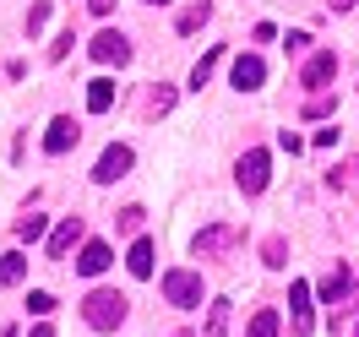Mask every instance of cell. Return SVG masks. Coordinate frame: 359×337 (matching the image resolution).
<instances>
[{"label":"cell","mask_w":359,"mask_h":337,"mask_svg":"<svg viewBox=\"0 0 359 337\" xmlns=\"http://www.w3.org/2000/svg\"><path fill=\"white\" fill-rule=\"evenodd\" d=\"M218 60H224V49H207L202 60H196V66H191V88H196V92L207 88V76H212V66H218Z\"/></svg>","instance_id":"e0dca14e"},{"label":"cell","mask_w":359,"mask_h":337,"mask_svg":"<svg viewBox=\"0 0 359 337\" xmlns=\"http://www.w3.org/2000/svg\"><path fill=\"white\" fill-rule=\"evenodd\" d=\"M39 234H44V212H27V218H17V240H27V245H33Z\"/></svg>","instance_id":"d6986e66"},{"label":"cell","mask_w":359,"mask_h":337,"mask_svg":"<svg viewBox=\"0 0 359 337\" xmlns=\"http://www.w3.org/2000/svg\"><path fill=\"white\" fill-rule=\"evenodd\" d=\"M142 218H147V212H142V207H126V212H120V218H114V228H126V234H136V228H142Z\"/></svg>","instance_id":"7402d4cb"},{"label":"cell","mask_w":359,"mask_h":337,"mask_svg":"<svg viewBox=\"0 0 359 337\" xmlns=\"http://www.w3.org/2000/svg\"><path fill=\"white\" fill-rule=\"evenodd\" d=\"M250 337H278V310H256V321H250Z\"/></svg>","instance_id":"ffe728a7"},{"label":"cell","mask_w":359,"mask_h":337,"mask_svg":"<svg viewBox=\"0 0 359 337\" xmlns=\"http://www.w3.org/2000/svg\"><path fill=\"white\" fill-rule=\"evenodd\" d=\"M267 153H262V147H250L245 158H240V169H234V180H240V191H245V196H262V191H267Z\"/></svg>","instance_id":"3957f363"},{"label":"cell","mask_w":359,"mask_h":337,"mask_svg":"<svg viewBox=\"0 0 359 337\" xmlns=\"http://www.w3.org/2000/svg\"><path fill=\"white\" fill-rule=\"evenodd\" d=\"M343 294H348V267H343V261H332V272L321 277V299H327V305H337Z\"/></svg>","instance_id":"4fadbf2b"},{"label":"cell","mask_w":359,"mask_h":337,"mask_svg":"<svg viewBox=\"0 0 359 337\" xmlns=\"http://www.w3.org/2000/svg\"><path fill=\"white\" fill-rule=\"evenodd\" d=\"M44 22H49V6H44V0H39V6L27 11V33H39V27H44Z\"/></svg>","instance_id":"484cf974"},{"label":"cell","mask_w":359,"mask_h":337,"mask_svg":"<svg viewBox=\"0 0 359 337\" xmlns=\"http://www.w3.org/2000/svg\"><path fill=\"white\" fill-rule=\"evenodd\" d=\"M348 6H354V0H332V11H348Z\"/></svg>","instance_id":"4dcf8cb0"},{"label":"cell","mask_w":359,"mask_h":337,"mask_svg":"<svg viewBox=\"0 0 359 337\" xmlns=\"http://www.w3.org/2000/svg\"><path fill=\"white\" fill-rule=\"evenodd\" d=\"M234 245H240V228H234V223H212V228L196 234V256H202V261H218V256L234 250Z\"/></svg>","instance_id":"277c9868"},{"label":"cell","mask_w":359,"mask_h":337,"mask_svg":"<svg viewBox=\"0 0 359 337\" xmlns=\"http://www.w3.org/2000/svg\"><path fill=\"white\" fill-rule=\"evenodd\" d=\"M126 267H131V277H153V240H136Z\"/></svg>","instance_id":"9a60e30c"},{"label":"cell","mask_w":359,"mask_h":337,"mask_svg":"<svg viewBox=\"0 0 359 337\" xmlns=\"http://www.w3.org/2000/svg\"><path fill=\"white\" fill-rule=\"evenodd\" d=\"M27 310H33V315H49V310H55V294H44V289L27 294Z\"/></svg>","instance_id":"cb8c5ba5"},{"label":"cell","mask_w":359,"mask_h":337,"mask_svg":"<svg viewBox=\"0 0 359 337\" xmlns=\"http://www.w3.org/2000/svg\"><path fill=\"white\" fill-rule=\"evenodd\" d=\"M109 104H114V82H104V76H98V82H88V109L104 114Z\"/></svg>","instance_id":"2e32d148"},{"label":"cell","mask_w":359,"mask_h":337,"mask_svg":"<svg viewBox=\"0 0 359 337\" xmlns=\"http://www.w3.org/2000/svg\"><path fill=\"white\" fill-rule=\"evenodd\" d=\"M109 245H104V240H88V245H82V256H76V272H82V277H98V272H109Z\"/></svg>","instance_id":"30bf717a"},{"label":"cell","mask_w":359,"mask_h":337,"mask_svg":"<svg viewBox=\"0 0 359 337\" xmlns=\"http://www.w3.org/2000/svg\"><path fill=\"white\" fill-rule=\"evenodd\" d=\"M126 169H131V147H104L98 169H93V180H98V185H114Z\"/></svg>","instance_id":"8992f818"},{"label":"cell","mask_w":359,"mask_h":337,"mask_svg":"<svg viewBox=\"0 0 359 337\" xmlns=\"http://www.w3.org/2000/svg\"><path fill=\"white\" fill-rule=\"evenodd\" d=\"M327 185H337V191H348V185H359V158H354V163H343L337 174H327Z\"/></svg>","instance_id":"44dd1931"},{"label":"cell","mask_w":359,"mask_h":337,"mask_svg":"<svg viewBox=\"0 0 359 337\" xmlns=\"http://www.w3.org/2000/svg\"><path fill=\"white\" fill-rule=\"evenodd\" d=\"M88 55L98 60V66H126V60H131V44H126V33L104 27V33H98V39L88 44Z\"/></svg>","instance_id":"5b68a950"},{"label":"cell","mask_w":359,"mask_h":337,"mask_svg":"<svg viewBox=\"0 0 359 337\" xmlns=\"http://www.w3.org/2000/svg\"><path fill=\"white\" fill-rule=\"evenodd\" d=\"M0 337H17V326H6V332H0Z\"/></svg>","instance_id":"d6a6232c"},{"label":"cell","mask_w":359,"mask_h":337,"mask_svg":"<svg viewBox=\"0 0 359 337\" xmlns=\"http://www.w3.org/2000/svg\"><path fill=\"white\" fill-rule=\"evenodd\" d=\"M22 277H27V256H22V250H6V256H0V283L17 289Z\"/></svg>","instance_id":"5bb4252c"},{"label":"cell","mask_w":359,"mask_h":337,"mask_svg":"<svg viewBox=\"0 0 359 337\" xmlns=\"http://www.w3.org/2000/svg\"><path fill=\"white\" fill-rule=\"evenodd\" d=\"M66 49H71V33H60V39L49 44V60H66Z\"/></svg>","instance_id":"83f0119b"},{"label":"cell","mask_w":359,"mask_h":337,"mask_svg":"<svg viewBox=\"0 0 359 337\" xmlns=\"http://www.w3.org/2000/svg\"><path fill=\"white\" fill-rule=\"evenodd\" d=\"M27 337H55V332H49V326H39V332H27Z\"/></svg>","instance_id":"1f68e13d"},{"label":"cell","mask_w":359,"mask_h":337,"mask_svg":"<svg viewBox=\"0 0 359 337\" xmlns=\"http://www.w3.org/2000/svg\"><path fill=\"white\" fill-rule=\"evenodd\" d=\"M262 256H267V267H289V261H283V256H289V245H283V240H267V245H262Z\"/></svg>","instance_id":"603a6c76"},{"label":"cell","mask_w":359,"mask_h":337,"mask_svg":"<svg viewBox=\"0 0 359 337\" xmlns=\"http://www.w3.org/2000/svg\"><path fill=\"white\" fill-rule=\"evenodd\" d=\"M207 17H212V6H207V0H202V6H185V11H180V33H196Z\"/></svg>","instance_id":"ac0fdd59"},{"label":"cell","mask_w":359,"mask_h":337,"mask_svg":"<svg viewBox=\"0 0 359 337\" xmlns=\"http://www.w3.org/2000/svg\"><path fill=\"white\" fill-rule=\"evenodd\" d=\"M332 104H337V98H327V92H316L311 104H305V114H316V120H321V114H332Z\"/></svg>","instance_id":"d4e9b609"},{"label":"cell","mask_w":359,"mask_h":337,"mask_svg":"<svg viewBox=\"0 0 359 337\" xmlns=\"http://www.w3.org/2000/svg\"><path fill=\"white\" fill-rule=\"evenodd\" d=\"M267 82V66H262V55H240L234 60V88L250 92V88H262Z\"/></svg>","instance_id":"8fae6325"},{"label":"cell","mask_w":359,"mask_h":337,"mask_svg":"<svg viewBox=\"0 0 359 337\" xmlns=\"http://www.w3.org/2000/svg\"><path fill=\"white\" fill-rule=\"evenodd\" d=\"M82 315H88V326H98V332H114V326L131 315V299L114 294V289H98V294L82 299Z\"/></svg>","instance_id":"6da1fadb"},{"label":"cell","mask_w":359,"mask_h":337,"mask_svg":"<svg viewBox=\"0 0 359 337\" xmlns=\"http://www.w3.org/2000/svg\"><path fill=\"white\" fill-rule=\"evenodd\" d=\"M289 326L294 332H311V283H289Z\"/></svg>","instance_id":"ba28073f"},{"label":"cell","mask_w":359,"mask_h":337,"mask_svg":"<svg viewBox=\"0 0 359 337\" xmlns=\"http://www.w3.org/2000/svg\"><path fill=\"white\" fill-rule=\"evenodd\" d=\"M76 136H82V125H76L71 114H60V120L49 125V136H44V153H49V158H60L66 147H76Z\"/></svg>","instance_id":"9c48e42d"},{"label":"cell","mask_w":359,"mask_h":337,"mask_svg":"<svg viewBox=\"0 0 359 337\" xmlns=\"http://www.w3.org/2000/svg\"><path fill=\"white\" fill-rule=\"evenodd\" d=\"M153 109H158V114H169V109H175V92L158 88V92H153Z\"/></svg>","instance_id":"4316f807"},{"label":"cell","mask_w":359,"mask_h":337,"mask_svg":"<svg viewBox=\"0 0 359 337\" xmlns=\"http://www.w3.org/2000/svg\"><path fill=\"white\" fill-rule=\"evenodd\" d=\"M354 337H359V332H354Z\"/></svg>","instance_id":"e575fe53"},{"label":"cell","mask_w":359,"mask_h":337,"mask_svg":"<svg viewBox=\"0 0 359 337\" xmlns=\"http://www.w3.org/2000/svg\"><path fill=\"white\" fill-rule=\"evenodd\" d=\"M332 76H337V55H332V49L311 55V60H305V71H299V82H305V88H327Z\"/></svg>","instance_id":"52a82bcc"},{"label":"cell","mask_w":359,"mask_h":337,"mask_svg":"<svg viewBox=\"0 0 359 337\" xmlns=\"http://www.w3.org/2000/svg\"><path fill=\"white\" fill-rule=\"evenodd\" d=\"M147 6H169V0H147Z\"/></svg>","instance_id":"836d02e7"},{"label":"cell","mask_w":359,"mask_h":337,"mask_svg":"<svg viewBox=\"0 0 359 337\" xmlns=\"http://www.w3.org/2000/svg\"><path fill=\"white\" fill-rule=\"evenodd\" d=\"M76 240H82V218H66V223L49 234V256H55V261H60V256H71V245H76Z\"/></svg>","instance_id":"7c38bea8"},{"label":"cell","mask_w":359,"mask_h":337,"mask_svg":"<svg viewBox=\"0 0 359 337\" xmlns=\"http://www.w3.org/2000/svg\"><path fill=\"white\" fill-rule=\"evenodd\" d=\"M278 147H283V153H299L305 142H299V136H294V131H278Z\"/></svg>","instance_id":"f1b7e54d"},{"label":"cell","mask_w":359,"mask_h":337,"mask_svg":"<svg viewBox=\"0 0 359 337\" xmlns=\"http://www.w3.org/2000/svg\"><path fill=\"white\" fill-rule=\"evenodd\" d=\"M163 294H169V305H180V310H196L202 305V272H163Z\"/></svg>","instance_id":"7a4b0ae2"},{"label":"cell","mask_w":359,"mask_h":337,"mask_svg":"<svg viewBox=\"0 0 359 337\" xmlns=\"http://www.w3.org/2000/svg\"><path fill=\"white\" fill-rule=\"evenodd\" d=\"M88 6L98 11V17H109V11H114V0H88Z\"/></svg>","instance_id":"f546056e"}]
</instances>
